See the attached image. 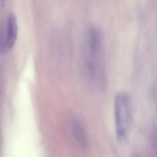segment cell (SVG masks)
<instances>
[{
    "label": "cell",
    "instance_id": "6da1fadb",
    "mask_svg": "<svg viewBox=\"0 0 157 157\" xmlns=\"http://www.w3.org/2000/svg\"><path fill=\"white\" fill-rule=\"evenodd\" d=\"M132 105L129 96L121 92L114 101V121L116 135L119 141L124 140L128 135L132 121Z\"/></svg>",
    "mask_w": 157,
    "mask_h": 157
},
{
    "label": "cell",
    "instance_id": "7a4b0ae2",
    "mask_svg": "<svg viewBox=\"0 0 157 157\" xmlns=\"http://www.w3.org/2000/svg\"><path fill=\"white\" fill-rule=\"evenodd\" d=\"M17 24L14 14L10 13L6 24L0 30V53H6L11 50L17 37Z\"/></svg>",
    "mask_w": 157,
    "mask_h": 157
},
{
    "label": "cell",
    "instance_id": "3957f363",
    "mask_svg": "<svg viewBox=\"0 0 157 157\" xmlns=\"http://www.w3.org/2000/svg\"><path fill=\"white\" fill-rule=\"evenodd\" d=\"M73 135L78 146L82 149H86L88 147L87 137L85 128L80 121L75 120L72 126Z\"/></svg>",
    "mask_w": 157,
    "mask_h": 157
},
{
    "label": "cell",
    "instance_id": "277c9868",
    "mask_svg": "<svg viewBox=\"0 0 157 157\" xmlns=\"http://www.w3.org/2000/svg\"><path fill=\"white\" fill-rule=\"evenodd\" d=\"M2 1H4V0H2Z\"/></svg>",
    "mask_w": 157,
    "mask_h": 157
}]
</instances>
